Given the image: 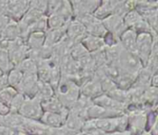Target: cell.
Instances as JSON below:
<instances>
[{
  "label": "cell",
  "instance_id": "cell-1",
  "mask_svg": "<svg viewBox=\"0 0 158 135\" xmlns=\"http://www.w3.org/2000/svg\"><path fill=\"white\" fill-rule=\"evenodd\" d=\"M55 95L66 108L69 109L81 95L80 86L69 78L61 76L60 82L55 91Z\"/></svg>",
  "mask_w": 158,
  "mask_h": 135
},
{
  "label": "cell",
  "instance_id": "cell-2",
  "mask_svg": "<svg viewBox=\"0 0 158 135\" xmlns=\"http://www.w3.org/2000/svg\"><path fill=\"white\" fill-rule=\"evenodd\" d=\"M86 122L105 133L128 131V118L126 114L101 120H87Z\"/></svg>",
  "mask_w": 158,
  "mask_h": 135
},
{
  "label": "cell",
  "instance_id": "cell-3",
  "mask_svg": "<svg viewBox=\"0 0 158 135\" xmlns=\"http://www.w3.org/2000/svg\"><path fill=\"white\" fill-rule=\"evenodd\" d=\"M157 40V35L151 33H140L137 35L135 54L142 61L143 67L146 65L149 57L152 53L153 45Z\"/></svg>",
  "mask_w": 158,
  "mask_h": 135
},
{
  "label": "cell",
  "instance_id": "cell-4",
  "mask_svg": "<svg viewBox=\"0 0 158 135\" xmlns=\"http://www.w3.org/2000/svg\"><path fill=\"white\" fill-rule=\"evenodd\" d=\"M117 64L123 71L135 75L143 68L142 61L135 53L128 52L123 49L118 57Z\"/></svg>",
  "mask_w": 158,
  "mask_h": 135
},
{
  "label": "cell",
  "instance_id": "cell-5",
  "mask_svg": "<svg viewBox=\"0 0 158 135\" xmlns=\"http://www.w3.org/2000/svg\"><path fill=\"white\" fill-rule=\"evenodd\" d=\"M19 114L26 120L39 121L44 114L41 101L36 97H26L23 105L19 111Z\"/></svg>",
  "mask_w": 158,
  "mask_h": 135
},
{
  "label": "cell",
  "instance_id": "cell-6",
  "mask_svg": "<svg viewBox=\"0 0 158 135\" xmlns=\"http://www.w3.org/2000/svg\"><path fill=\"white\" fill-rule=\"evenodd\" d=\"M76 19L84 26L87 34L104 38L107 32L102 23V20H99L94 15H83L77 18Z\"/></svg>",
  "mask_w": 158,
  "mask_h": 135
},
{
  "label": "cell",
  "instance_id": "cell-7",
  "mask_svg": "<svg viewBox=\"0 0 158 135\" xmlns=\"http://www.w3.org/2000/svg\"><path fill=\"white\" fill-rule=\"evenodd\" d=\"M29 9L28 0H10L6 1L5 15L11 20L19 21Z\"/></svg>",
  "mask_w": 158,
  "mask_h": 135
},
{
  "label": "cell",
  "instance_id": "cell-8",
  "mask_svg": "<svg viewBox=\"0 0 158 135\" xmlns=\"http://www.w3.org/2000/svg\"><path fill=\"white\" fill-rule=\"evenodd\" d=\"M38 77L36 73L33 74H23L22 81L17 88L18 93L23 95L25 97L32 98L35 97L38 90Z\"/></svg>",
  "mask_w": 158,
  "mask_h": 135
},
{
  "label": "cell",
  "instance_id": "cell-9",
  "mask_svg": "<svg viewBox=\"0 0 158 135\" xmlns=\"http://www.w3.org/2000/svg\"><path fill=\"white\" fill-rule=\"evenodd\" d=\"M101 0H73L70 1L73 17L77 19L83 15H93L100 5Z\"/></svg>",
  "mask_w": 158,
  "mask_h": 135
},
{
  "label": "cell",
  "instance_id": "cell-10",
  "mask_svg": "<svg viewBox=\"0 0 158 135\" xmlns=\"http://www.w3.org/2000/svg\"><path fill=\"white\" fill-rule=\"evenodd\" d=\"M102 23L106 32L116 36L118 40L122 33L127 30V27L123 21V18L116 14H112L106 17L102 20Z\"/></svg>",
  "mask_w": 158,
  "mask_h": 135
},
{
  "label": "cell",
  "instance_id": "cell-11",
  "mask_svg": "<svg viewBox=\"0 0 158 135\" xmlns=\"http://www.w3.org/2000/svg\"><path fill=\"white\" fill-rule=\"evenodd\" d=\"M87 32L84 26L76 19H72L66 27V36L73 44H79L86 36Z\"/></svg>",
  "mask_w": 158,
  "mask_h": 135
},
{
  "label": "cell",
  "instance_id": "cell-12",
  "mask_svg": "<svg viewBox=\"0 0 158 135\" xmlns=\"http://www.w3.org/2000/svg\"><path fill=\"white\" fill-rule=\"evenodd\" d=\"M93 103L94 105H97L99 107H102V108L111 110V111H115V112H118L120 114L126 113V108H127L126 105L118 103V101L114 100L112 97H110L109 95H107L106 94H102L101 95H99L98 97L94 99Z\"/></svg>",
  "mask_w": 158,
  "mask_h": 135
},
{
  "label": "cell",
  "instance_id": "cell-13",
  "mask_svg": "<svg viewBox=\"0 0 158 135\" xmlns=\"http://www.w3.org/2000/svg\"><path fill=\"white\" fill-rule=\"evenodd\" d=\"M69 114V109L67 108L62 113H50L44 112L42 118L40 119V122L51 129H56L64 126L65 120Z\"/></svg>",
  "mask_w": 158,
  "mask_h": 135
},
{
  "label": "cell",
  "instance_id": "cell-14",
  "mask_svg": "<svg viewBox=\"0 0 158 135\" xmlns=\"http://www.w3.org/2000/svg\"><path fill=\"white\" fill-rule=\"evenodd\" d=\"M80 93L81 95L85 96L91 99L92 101L103 94L100 82L95 77V75L92 79H90L89 81H87L86 82H84L82 85L80 86Z\"/></svg>",
  "mask_w": 158,
  "mask_h": 135
},
{
  "label": "cell",
  "instance_id": "cell-15",
  "mask_svg": "<svg viewBox=\"0 0 158 135\" xmlns=\"http://www.w3.org/2000/svg\"><path fill=\"white\" fill-rule=\"evenodd\" d=\"M86 120H87L85 118H83L82 116L69 109V114L65 120L64 126L71 133H78L82 131Z\"/></svg>",
  "mask_w": 158,
  "mask_h": 135
},
{
  "label": "cell",
  "instance_id": "cell-16",
  "mask_svg": "<svg viewBox=\"0 0 158 135\" xmlns=\"http://www.w3.org/2000/svg\"><path fill=\"white\" fill-rule=\"evenodd\" d=\"M121 115H123V114L106 109V108L99 107L97 105H94V104H93L88 108V110L86 112L87 120H101V119L118 117V116H121Z\"/></svg>",
  "mask_w": 158,
  "mask_h": 135
},
{
  "label": "cell",
  "instance_id": "cell-17",
  "mask_svg": "<svg viewBox=\"0 0 158 135\" xmlns=\"http://www.w3.org/2000/svg\"><path fill=\"white\" fill-rule=\"evenodd\" d=\"M66 36V28L63 29H48L44 32V46L54 47L59 44Z\"/></svg>",
  "mask_w": 158,
  "mask_h": 135
},
{
  "label": "cell",
  "instance_id": "cell-18",
  "mask_svg": "<svg viewBox=\"0 0 158 135\" xmlns=\"http://www.w3.org/2000/svg\"><path fill=\"white\" fill-rule=\"evenodd\" d=\"M137 35L138 34L134 31L131 29H127L119 37V44L122 47V49L128 52L134 53L136 47Z\"/></svg>",
  "mask_w": 158,
  "mask_h": 135
},
{
  "label": "cell",
  "instance_id": "cell-19",
  "mask_svg": "<svg viewBox=\"0 0 158 135\" xmlns=\"http://www.w3.org/2000/svg\"><path fill=\"white\" fill-rule=\"evenodd\" d=\"M81 44L90 54L95 53L106 47L103 38L90 35V34H86V36L81 40Z\"/></svg>",
  "mask_w": 158,
  "mask_h": 135
},
{
  "label": "cell",
  "instance_id": "cell-20",
  "mask_svg": "<svg viewBox=\"0 0 158 135\" xmlns=\"http://www.w3.org/2000/svg\"><path fill=\"white\" fill-rule=\"evenodd\" d=\"M116 0H101L100 5L94 12V16L99 20H103L106 17L114 13Z\"/></svg>",
  "mask_w": 158,
  "mask_h": 135
},
{
  "label": "cell",
  "instance_id": "cell-21",
  "mask_svg": "<svg viewBox=\"0 0 158 135\" xmlns=\"http://www.w3.org/2000/svg\"><path fill=\"white\" fill-rule=\"evenodd\" d=\"M20 37V30L18 21L11 20L0 33V38L6 41H13Z\"/></svg>",
  "mask_w": 158,
  "mask_h": 135
},
{
  "label": "cell",
  "instance_id": "cell-22",
  "mask_svg": "<svg viewBox=\"0 0 158 135\" xmlns=\"http://www.w3.org/2000/svg\"><path fill=\"white\" fill-rule=\"evenodd\" d=\"M25 42L28 49H41L44 46V33L38 32H30Z\"/></svg>",
  "mask_w": 158,
  "mask_h": 135
},
{
  "label": "cell",
  "instance_id": "cell-23",
  "mask_svg": "<svg viewBox=\"0 0 158 135\" xmlns=\"http://www.w3.org/2000/svg\"><path fill=\"white\" fill-rule=\"evenodd\" d=\"M42 108L44 112L50 113H62L64 110L67 109L56 95L44 102H42Z\"/></svg>",
  "mask_w": 158,
  "mask_h": 135
},
{
  "label": "cell",
  "instance_id": "cell-24",
  "mask_svg": "<svg viewBox=\"0 0 158 135\" xmlns=\"http://www.w3.org/2000/svg\"><path fill=\"white\" fill-rule=\"evenodd\" d=\"M135 79H136L135 74L123 72L115 80V83H116L117 88L123 90V91H129L132 87L135 82Z\"/></svg>",
  "mask_w": 158,
  "mask_h": 135
},
{
  "label": "cell",
  "instance_id": "cell-25",
  "mask_svg": "<svg viewBox=\"0 0 158 135\" xmlns=\"http://www.w3.org/2000/svg\"><path fill=\"white\" fill-rule=\"evenodd\" d=\"M54 95H55L54 88L48 82L39 81V82H38V90H37V94H36L35 97L38 98L42 103V102H44V101L50 99Z\"/></svg>",
  "mask_w": 158,
  "mask_h": 135
},
{
  "label": "cell",
  "instance_id": "cell-26",
  "mask_svg": "<svg viewBox=\"0 0 158 135\" xmlns=\"http://www.w3.org/2000/svg\"><path fill=\"white\" fill-rule=\"evenodd\" d=\"M55 14L60 16L61 18H63L68 22H69L72 19H74L70 1H69V0H61V4H60L59 7L57 8V10L56 11Z\"/></svg>",
  "mask_w": 158,
  "mask_h": 135
},
{
  "label": "cell",
  "instance_id": "cell-27",
  "mask_svg": "<svg viewBox=\"0 0 158 135\" xmlns=\"http://www.w3.org/2000/svg\"><path fill=\"white\" fill-rule=\"evenodd\" d=\"M6 81H7L8 86L17 90V88L19 87V85L20 84V82L22 81L23 73L18 68H13L6 74Z\"/></svg>",
  "mask_w": 158,
  "mask_h": 135
},
{
  "label": "cell",
  "instance_id": "cell-28",
  "mask_svg": "<svg viewBox=\"0 0 158 135\" xmlns=\"http://www.w3.org/2000/svg\"><path fill=\"white\" fill-rule=\"evenodd\" d=\"M18 95V91L10 86H6L0 90V103L7 107L10 105L13 98Z\"/></svg>",
  "mask_w": 158,
  "mask_h": 135
},
{
  "label": "cell",
  "instance_id": "cell-29",
  "mask_svg": "<svg viewBox=\"0 0 158 135\" xmlns=\"http://www.w3.org/2000/svg\"><path fill=\"white\" fill-rule=\"evenodd\" d=\"M16 68H18L23 74H33L37 71V63L32 59L26 57Z\"/></svg>",
  "mask_w": 158,
  "mask_h": 135
},
{
  "label": "cell",
  "instance_id": "cell-30",
  "mask_svg": "<svg viewBox=\"0 0 158 135\" xmlns=\"http://www.w3.org/2000/svg\"><path fill=\"white\" fill-rule=\"evenodd\" d=\"M69 22L56 14L47 16V27L48 29H63L67 27ZM47 29V30H48Z\"/></svg>",
  "mask_w": 158,
  "mask_h": 135
},
{
  "label": "cell",
  "instance_id": "cell-31",
  "mask_svg": "<svg viewBox=\"0 0 158 135\" xmlns=\"http://www.w3.org/2000/svg\"><path fill=\"white\" fill-rule=\"evenodd\" d=\"M106 95H109L114 100H116L118 103H121L123 105L127 106L130 103V96H129L128 91H123V90H120L118 88H116L113 91H111L110 93L106 94Z\"/></svg>",
  "mask_w": 158,
  "mask_h": 135
},
{
  "label": "cell",
  "instance_id": "cell-32",
  "mask_svg": "<svg viewBox=\"0 0 158 135\" xmlns=\"http://www.w3.org/2000/svg\"><path fill=\"white\" fill-rule=\"evenodd\" d=\"M141 19H143V17L139 14V12L136 9H132L124 15L123 21L127 29H131Z\"/></svg>",
  "mask_w": 158,
  "mask_h": 135
},
{
  "label": "cell",
  "instance_id": "cell-33",
  "mask_svg": "<svg viewBox=\"0 0 158 135\" xmlns=\"http://www.w3.org/2000/svg\"><path fill=\"white\" fill-rule=\"evenodd\" d=\"M25 99H26V97L23 95L18 93V95L13 98V100L11 101L10 105L8 106L9 112H11V113H18L19 114V109L21 108V106L23 105Z\"/></svg>",
  "mask_w": 158,
  "mask_h": 135
},
{
  "label": "cell",
  "instance_id": "cell-34",
  "mask_svg": "<svg viewBox=\"0 0 158 135\" xmlns=\"http://www.w3.org/2000/svg\"><path fill=\"white\" fill-rule=\"evenodd\" d=\"M47 16H43L41 17L30 29V32H45L47 31Z\"/></svg>",
  "mask_w": 158,
  "mask_h": 135
},
{
  "label": "cell",
  "instance_id": "cell-35",
  "mask_svg": "<svg viewBox=\"0 0 158 135\" xmlns=\"http://www.w3.org/2000/svg\"><path fill=\"white\" fill-rule=\"evenodd\" d=\"M47 2L44 0H33L29 1V7L32 8L38 12H40L43 15H46L47 12Z\"/></svg>",
  "mask_w": 158,
  "mask_h": 135
},
{
  "label": "cell",
  "instance_id": "cell-36",
  "mask_svg": "<svg viewBox=\"0 0 158 135\" xmlns=\"http://www.w3.org/2000/svg\"><path fill=\"white\" fill-rule=\"evenodd\" d=\"M10 21V19L7 18L6 15H0V33L3 32V30L6 28V26Z\"/></svg>",
  "mask_w": 158,
  "mask_h": 135
},
{
  "label": "cell",
  "instance_id": "cell-37",
  "mask_svg": "<svg viewBox=\"0 0 158 135\" xmlns=\"http://www.w3.org/2000/svg\"><path fill=\"white\" fill-rule=\"evenodd\" d=\"M157 83H158V75H157V73H155V74H153V76H152V78H151L150 86L157 88Z\"/></svg>",
  "mask_w": 158,
  "mask_h": 135
},
{
  "label": "cell",
  "instance_id": "cell-38",
  "mask_svg": "<svg viewBox=\"0 0 158 135\" xmlns=\"http://www.w3.org/2000/svg\"><path fill=\"white\" fill-rule=\"evenodd\" d=\"M8 112H9L8 108L6 107V106H4L3 104L0 103V114H1V115H6V114H7Z\"/></svg>",
  "mask_w": 158,
  "mask_h": 135
},
{
  "label": "cell",
  "instance_id": "cell-39",
  "mask_svg": "<svg viewBox=\"0 0 158 135\" xmlns=\"http://www.w3.org/2000/svg\"><path fill=\"white\" fill-rule=\"evenodd\" d=\"M106 135H131V133L129 131H124V132H116L112 133H106Z\"/></svg>",
  "mask_w": 158,
  "mask_h": 135
},
{
  "label": "cell",
  "instance_id": "cell-40",
  "mask_svg": "<svg viewBox=\"0 0 158 135\" xmlns=\"http://www.w3.org/2000/svg\"><path fill=\"white\" fill-rule=\"evenodd\" d=\"M13 135H28L27 133L21 132V131H14V133Z\"/></svg>",
  "mask_w": 158,
  "mask_h": 135
},
{
  "label": "cell",
  "instance_id": "cell-41",
  "mask_svg": "<svg viewBox=\"0 0 158 135\" xmlns=\"http://www.w3.org/2000/svg\"><path fill=\"white\" fill-rule=\"evenodd\" d=\"M76 135H90L89 133H85V132H83V131H81V133H78Z\"/></svg>",
  "mask_w": 158,
  "mask_h": 135
}]
</instances>
